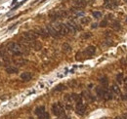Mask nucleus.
<instances>
[{"mask_svg": "<svg viewBox=\"0 0 127 119\" xmlns=\"http://www.w3.org/2000/svg\"><path fill=\"white\" fill-rule=\"evenodd\" d=\"M74 6L78 9H81V8H84L86 6V0H74Z\"/></svg>", "mask_w": 127, "mask_h": 119, "instance_id": "9b49d317", "label": "nucleus"}, {"mask_svg": "<svg viewBox=\"0 0 127 119\" xmlns=\"http://www.w3.org/2000/svg\"><path fill=\"white\" fill-rule=\"evenodd\" d=\"M114 119H120V117H118V116H116V117H115V118Z\"/></svg>", "mask_w": 127, "mask_h": 119, "instance_id": "2f4dec72", "label": "nucleus"}, {"mask_svg": "<svg viewBox=\"0 0 127 119\" xmlns=\"http://www.w3.org/2000/svg\"><path fill=\"white\" fill-rule=\"evenodd\" d=\"M116 80H117V83L121 84L123 82V73H118L116 75Z\"/></svg>", "mask_w": 127, "mask_h": 119, "instance_id": "4be33fe9", "label": "nucleus"}, {"mask_svg": "<svg viewBox=\"0 0 127 119\" xmlns=\"http://www.w3.org/2000/svg\"><path fill=\"white\" fill-rule=\"evenodd\" d=\"M95 53H96V48H95V46H88L86 49H85V51H84V54L86 55V56H93V55H95Z\"/></svg>", "mask_w": 127, "mask_h": 119, "instance_id": "1a4fd4ad", "label": "nucleus"}, {"mask_svg": "<svg viewBox=\"0 0 127 119\" xmlns=\"http://www.w3.org/2000/svg\"><path fill=\"white\" fill-rule=\"evenodd\" d=\"M96 93H97V96H98L99 98H104L105 89H104V88H101V87H97V88H96Z\"/></svg>", "mask_w": 127, "mask_h": 119, "instance_id": "4468645a", "label": "nucleus"}, {"mask_svg": "<svg viewBox=\"0 0 127 119\" xmlns=\"http://www.w3.org/2000/svg\"><path fill=\"white\" fill-rule=\"evenodd\" d=\"M34 113L38 116V119H43L44 116V113H45V107L44 106H40V107H37L34 110Z\"/></svg>", "mask_w": 127, "mask_h": 119, "instance_id": "0eeeda50", "label": "nucleus"}, {"mask_svg": "<svg viewBox=\"0 0 127 119\" xmlns=\"http://www.w3.org/2000/svg\"><path fill=\"white\" fill-rule=\"evenodd\" d=\"M114 98V93L112 92V90H105V94H104V99L107 101H110Z\"/></svg>", "mask_w": 127, "mask_h": 119, "instance_id": "f8f14e48", "label": "nucleus"}, {"mask_svg": "<svg viewBox=\"0 0 127 119\" xmlns=\"http://www.w3.org/2000/svg\"><path fill=\"white\" fill-rule=\"evenodd\" d=\"M97 25H98L97 23H93V25H92V27H93V28H95V27H97Z\"/></svg>", "mask_w": 127, "mask_h": 119, "instance_id": "c756f323", "label": "nucleus"}, {"mask_svg": "<svg viewBox=\"0 0 127 119\" xmlns=\"http://www.w3.org/2000/svg\"><path fill=\"white\" fill-rule=\"evenodd\" d=\"M31 78H32V74L30 72H28V71L23 72L21 74V79L24 80V81H29V80H31Z\"/></svg>", "mask_w": 127, "mask_h": 119, "instance_id": "9d476101", "label": "nucleus"}, {"mask_svg": "<svg viewBox=\"0 0 127 119\" xmlns=\"http://www.w3.org/2000/svg\"><path fill=\"white\" fill-rule=\"evenodd\" d=\"M123 82H124V84H125V86H127V77L123 80Z\"/></svg>", "mask_w": 127, "mask_h": 119, "instance_id": "c85d7f7f", "label": "nucleus"}, {"mask_svg": "<svg viewBox=\"0 0 127 119\" xmlns=\"http://www.w3.org/2000/svg\"><path fill=\"white\" fill-rule=\"evenodd\" d=\"M14 63L18 65H24L25 64H26V61L25 60H23V59H18V60H15Z\"/></svg>", "mask_w": 127, "mask_h": 119, "instance_id": "aec40b11", "label": "nucleus"}, {"mask_svg": "<svg viewBox=\"0 0 127 119\" xmlns=\"http://www.w3.org/2000/svg\"><path fill=\"white\" fill-rule=\"evenodd\" d=\"M85 111H86V105L83 104L82 102L76 103V106H75V112H76L78 115H84V114H85Z\"/></svg>", "mask_w": 127, "mask_h": 119, "instance_id": "20e7f679", "label": "nucleus"}, {"mask_svg": "<svg viewBox=\"0 0 127 119\" xmlns=\"http://www.w3.org/2000/svg\"><path fill=\"white\" fill-rule=\"evenodd\" d=\"M93 17L95 18V19H99V18H101L102 17V13L101 12H93Z\"/></svg>", "mask_w": 127, "mask_h": 119, "instance_id": "5701e85b", "label": "nucleus"}, {"mask_svg": "<svg viewBox=\"0 0 127 119\" xmlns=\"http://www.w3.org/2000/svg\"><path fill=\"white\" fill-rule=\"evenodd\" d=\"M90 36H91V34H89V33H88V34L83 35V37H84V38H88V37H90Z\"/></svg>", "mask_w": 127, "mask_h": 119, "instance_id": "cd10ccee", "label": "nucleus"}, {"mask_svg": "<svg viewBox=\"0 0 127 119\" xmlns=\"http://www.w3.org/2000/svg\"><path fill=\"white\" fill-rule=\"evenodd\" d=\"M17 2V0H13V2H12V4H15Z\"/></svg>", "mask_w": 127, "mask_h": 119, "instance_id": "7c9ffc66", "label": "nucleus"}, {"mask_svg": "<svg viewBox=\"0 0 127 119\" xmlns=\"http://www.w3.org/2000/svg\"><path fill=\"white\" fill-rule=\"evenodd\" d=\"M89 22H90V19L87 18V17H82L80 19V22L82 24H87V23H89Z\"/></svg>", "mask_w": 127, "mask_h": 119, "instance_id": "412c9836", "label": "nucleus"}, {"mask_svg": "<svg viewBox=\"0 0 127 119\" xmlns=\"http://www.w3.org/2000/svg\"><path fill=\"white\" fill-rule=\"evenodd\" d=\"M8 49H9V51H10L12 54H14V55H16V56H21V55H23V54L25 53V48H24L21 44H19V43H17V42H12V43H10Z\"/></svg>", "mask_w": 127, "mask_h": 119, "instance_id": "f257e3e1", "label": "nucleus"}, {"mask_svg": "<svg viewBox=\"0 0 127 119\" xmlns=\"http://www.w3.org/2000/svg\"><path fill=\"white\" fill-rule=\"evenodd\" d=\"M19 71L18 67H15V66H8L6 67V72L9 73V74H13V73H17Z\"/></svg>", "mask_w": 127, "mask_h": 119, "instance_id": "ddd939ff", "label": "nucleus"}, {"mask_svg": "<svg viewBox=\"0 0 127 119\" xmlns=\"http://www.w3.org/2000/svg\"><path fill=\"white\" fill-rule=\"evenodd\" d=\"M111 90H112V92H113L114 94H115V95H119V94H120V89H119L118 86L115 85V84L113 85V87H112Z\"/></svg>", "mask_w": 127, "mask_h": 119, "instance_id": "f3484780", "label": "nucleus"}, {"mask_svg": "<svg viewBox=\"0 0 127 119\" xmlns=\"http://www.w3.org/2000/svg\"><path fill=\"white\" fill-rule=\"evenodd\" d=\"M46 30H47V32H48V34L50 35V36H53V37H59L60 36V34H59V32L57 31V29L54 27V25H52V24H48L47 26H46Z\"/></svg>", "mask_w": 127, "mask_h": 119, "instance_id": "423d86ee", "label": "nucleus"}, {"mask_svg": "<svg viewBox=\"0 0 127 119\" xmlns=\"http://www.w3.org/2000/svg\"><path fill=\"white\" fill-rule=\"evenodd\" d=\"M108 24H109L108 21H103V22H100V26H101V27H105V26H107Z\"/></svg>", "mask_w": 127, "mask_h": 119, "instance_id": "393cba45", "label": "nucleus"}, {"mask_svg": "<svg viewBox=\"0 0 127 119\" xmlns=\"http://www.w3.org/2000/svg\"><path fill=\"white\" fill-rule=\"evenodd\" d=\"M52 111L56 116H62L64 114V109L62 104L60 103H56L52 106Z\"/></svg>", "mask_w": 127, "mask_h": 119, "instance_id": "f03ea898", "label": "nucleus"}, {"mask_svg": "<svg viewBox=\"0 0 127 119\" xmlns=\"http://www.w3.org/2000/svg\"><path fill=\"white\" fill-rule=\"evenodd\" d=\"M112 27H113L115 31H118V30H120L121 25H120L119 22H113V24H112Z\"/></svg>", "mask_w": 127, "mask_h": 119, "instance_id": "dca6fc26", "label": "nucleus"}, {"mask_svg": "<svg viewBox=\"0 0 127 119\" xmlns=\"http://www.w3.org/2000/svg\"><path fill=\"white\" fill-rule=\"evenodd\" d=\"M64 89V86L63 84H60V85H58L56 88H55V91H62Z\"/></svg>", "mask_w": 127, "mask_h": 119, "instance_id": "b1692460", "label": "nucleus"}, {"mask_svg": "<svg viewBox=\"0 0 127 119\" xmlns=\"http://www.w3.org/2000/svg\"><path fill=\"white\" fill-rule=\"evenodd\" d=\"M71 99H72V101H74L76 103L82 102V97L80 95H78V94H72L71 95Z\"/></svg>", "mask_w": 127, "mask_h": 119, "instance_id": "2eb2a0df", "label": "nucleus"}, {"mask_svg": "<svg viewBox=\"0 0 127 119\" xmlns=\"http://www.w3.org/2000/svg\"><path fill=\"white\" fill-rule=\"evenodd\" d=\"M126 22H127V19H126Z\"/></svg>", "mask_w": 127, "mask_h": 119, "instance_id": "473e14b6", "label": "nucleus"}, {"mask_svg": "<svg viewBox=\"0 0 127 119\" xmlns=\"http://www.w3.org/2000/svg\"><path fill=\"white\" fill-rule=\"evenodd\" d=\"M54 27L57 29V31L59 32L60 35H65V34L69 33L68 32V29H67V27L65 25V23H61V22L55 23L54 24Z\"/></svg>", "mask_w": 127, "mask_h": 119, "instance_id": "7ed1b4c3", "label": "nucleus"}, {"mask_svg": "<svg viewBox=\"0 0 127 119\" xmlns=\"http://www.w3.org/2000/svg\"><path fill=\"white\" fill-rule=\"evenodd\" d=\"M100 82H101V84L104 86V87H108V84H109V80H108V77H106V76H104V77H102L101 79H100Z\"/></svg>", "mask_w": 127, "mask_h": 119, "instance_id": "6ab92c4d", "label": "nucleus"}, {"mask_svg": "<svg viewBox=\"0 0 127 119\" xmlns=\"http://www.w3.org/2000/svg\"><path fill=\"white\" fill-rule=\"evenodd\" d=\"M65 25H66V27H67V29H68V32H72V33H74L77 29H78V27H77V24L74 22H67L66 23H65Z\"/></svg>", "mask_w": 127, "mask_h": 119, "instance_id": "6e6552de", "label": "nucleus"}, {"mask_svg": "<svg viewBox=\"0 0 127 119\" xmlns=\"http://www.w3.org/2000/svg\"><path fill=\"white\" fill-rule=\"evenodd\" d=\"M120 119H127V113H124V114L120 117Z\"/></svg>", "mask_w": 127, "mask_h": 119, "instance_id": "bb28decb", "label": "nucleus"}, {"mask_svg": "<svg viewBox=\"0 0 127 119\" xmlns=\"http://www.w3.org/2000/svg\"><path fill=\"white\" fill-rule=\"evenodd\" d=\"M114 1H115V0H114Z\"/></svg>", "mask_w": 127, "mask_h": 119, "instance_id": "72a5a7b5", "label": "nucleus"}, {"mask_svg": "<svg viewBox=\"0 0 127 119\" xmlns=\"http://www.w3.org/2000/svg\"><path fill=\"white\" fill-rule=\"evenodd\" d=\"M37 36H38V34L37 33H35V32H32V31H28V32H25L24 33V35H23V38L24 39H25L26 41H28V42H33L36 38H37Z\"/></svg>", "mask_w": 127, "mask_h": 119, "instance_id": "39448f33", "label": "nucleus"}, {"mask_svg": "<svg viewBox=\"0 0 127 119\" xmlns=\"http://www.w3.org/2000/svg\"><path fill=\"white\" fill-rule=\"evenodd\" d=\"M63 52L64 53H68V52H70L71 51V47H70V45L69 44H67V43H64L63 44Z\"/></svg>", "mask_w": 127, "mask_h": 119, "instance_id": "a211bd4d", "label": "nucleus"}, {"mask_svg": "<svg viewBox=\"0 0 127 119\" xmlns=\"http://www.w3.org/2000/svg\"><path fill=\"white\" fill-rule=\"evenodd\" d=\"M43 119H50V116H49V113H48V112H46V111H45L44 116H43Z\"/></svg>", "mask_w": 127, "mask_h": 119, "instance_id": "a878e982", "label": "nucleus"}]
</instances>
